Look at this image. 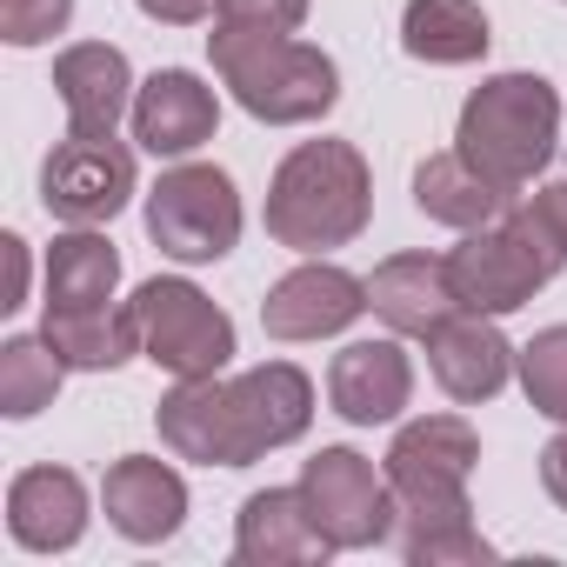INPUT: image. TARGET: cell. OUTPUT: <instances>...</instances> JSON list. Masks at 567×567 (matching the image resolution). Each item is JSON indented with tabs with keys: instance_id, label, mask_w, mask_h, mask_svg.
Segmentation results:
<instances>
[{
	"instance_id": "6da1fadb",
	"label": "cell",
	"mask_w": 567,
	"mask_h": 567,
	"mask_svg": "<svg viewBox=\"0 0 567 567\" xmlns=\"http://www.w3.org/2000/svg\"><path fill=\"white\" fill-rule=\"evenodd\" d=\"M161 441L181 454V461H200V467H247L274 447H288L308 434L315 421V388L295 361H267V368H247L240 381H181L167 401H161Z\"/></svg>"
},
{
	"instance_id": "7a4b0ae2",
	"label": "cell",
	"mask_w": 567,
	"mask_h": 567,
	"mask_svg": "<svg viewBox=\"0 0 567 567\" xmlns=\"http://www.w3.org/2000/svg\"><path fill=\"white\" fill-rule=\"evenodd\" d=\"M481 461V441L461 414H427L394 434L388 447V487L401 501V554L414 567H454V560H494L481 527L467 520V474Z\"/></svg>"
},
{
	"instance_id": "3957f363",
	"label": "cell",
	"mask_w": 567,
	"mask_h": 567,
	"mask_svg": "<svg viewBox=\"0 0 567 567\" xmlns=\"http://www.w3.org/2000/svg\"><path fill=\"white\" fill-rule=\"evenodd\" d=\"M207 54H214L220 81L234 87V101H240L254 121H267V127L321 121V114L341 101V74H334V61H328L321 48L295 41V34L214 21Z\"/></svg>"
},
{
	"instance_id": "277c9868",
	"label": "cell",
	"mask_w": 567,
	"mask_h": 567,
	"mask_svg": "<svg viewBox=\"0 0 567 567\" xmlns=\"http://www.w3.org/2000/svg\"><path fill=\"white\" fill-rule=\"evenodd\" d=\"M374 181L348 141H301L267 187V234L295 254L348 247L368 227Z\"/></svg>"
},
{
	"instance_id": "5b68a950",
	"label": "cell",
	"mask_w": 567,
	"mask_h": 567,
	"mask_svg": "<svg viewBox=\"0 0 567 567\" xmlns=\"http://www.w3.org/2000/svg\"><path fill=\"white\" fill-rule=\"evenodd\" d=\"M554 141H560V101L540 74H494L487 87L467 94L454 127V154L507 194L554 161Z\"/></svg>"
},
{
	"instance_id": "8992f818",
	"label": "cell",
	"mask_w": 567,
	"mask_h": 567,
	"mask_svg": "<svg viewBox=\"0 0 567 567\" xmlns=\"http://www.w3.org/2000/svg\"><path fill=\"white\" fill-rule=\"evenodd\" d=\"M560 267H567V247H560V234L540 220L534 200H520V207H507L501 220L474 227V234L447 254L454 295H461L467 315H514V308H527Z\"/></svg>"
},
{
	"instance_id": "52a82bcc",
	"label": "cell",
	"mask_w": 567,
	"mask_h": 567,
	"mask_svg": "<svg viewBox=\"0 0 567 567\" xmlns=\"http://www.w3.org/2000/svg\"><path fill=\"white\" fill-rule=\"evenodd\" d=\"M134 315H141V354L174 381H207L234 361V321L194 280H147L134 295Z\"/></svg>"
},
{
	"instance_id": "ba28073f",
	"label": "cell",
	"mask_w": 567,
	"mask_h": 567,
	"mask_svg": "<svg viewBox=\"0 0 567 567\" xmlns=\"http://www.w3.org/2000/svg\"><path fill=\"white\" fill-rule=\"evenodd\" d=\"M147 234L161 254L200 267V260H220L234 254L240 240V194L220 167H167L147 194Z\"/></svg>"
},
{
	"instance_id": "9c48e42d",
	"label": "cell",
	"mask_w": 567,
	"mask_h": 567,
	"mask_svg": "<svg viewBox=\"0 0 567 567\" xmlns=\"http://www.w3.org/2000/svg\"><path fill=\"white\" fill-rule=\"evenodd\" d=\"M301 494H308V514L315 527L334 540V547H381L401 520V501L394 487L354 454V447H321L308 467H301Z\"/></svg>"
},
{
	"instance_id": "30bf717a",
	"label": "cell",
	"mask_w": 567,
	"mask_h": 567,
	"mask_svg": "<svg viewBox=\"0 0 567 567\" xmlns=\"http://www.w3.org/2000/svg\"><path fill=\"white\" fill-rule=\"evenodd\" d=\"M41 200H48V214L74 220V227L114 220L134 200V154L114 134H68L41 161Z\"/></svg>"
},
{
	"instance_id": "8fae6325",
	"label": "cell",
	"mask_w": 567,
	"mask_h": 567,
	"mask_svg": "<svg viewBox=\"0 0 567 567\" xmlns=\"http://www.w3.org/2000/svg\"><path fill=\"white\" fill-rule=\"evenodd\" d=\"M361 315H368V280H354L334 260L295 267L288 280H274L267 301H260V328L274 341H321V334H341Z\"/></svg>"
},
{
	"instance_id": "7c38bea8",
	"label": "cell",
	"mask_w": 567,
	"mask_h": 567,
	"mask_svg": "<svg viewBox=\"0 0 567 567\" xmlns=\"http://www.w3.org/2000/svg\"><path fill=\"white\" fill-rule=\"evenodd\" d=\"M328 554H334V540L315 527L301 487H260L240 501V527H234L240 567H301V560H328Z\"/></svg>"
},
{
	"instance_id": "4fadbf2b",
	"label": "cell",
	"mask_w": 567,
	"mask_h": 567,
	"mask_svg": "<svg viewBox=\"0 0 567 567\" xmlns=\"http://www.w3.org/2000/svg\"><path fill=\"white\" fill-rule=\"evenodd\" d=\"M214 127H220V101H214V87H200V74H187V68H167V74H154V81L134 94V141H141L147 154H161V161L194 154L200 141H214Z\"/></svg>"
},
{
	"instance_id": "5bb4252c",
	"label": "cell",
	"mask_w": 567,
	"mask_h": 567,
	"mask_svg": "<svg viewBox=\"0 0 567 567\" xmlns=\"http://www.w3.org/2000/svg\"><path fill=\"white\" fill-rule=\"evenodd\" d=\"M427 368L434 381L454 394V401H494L514 374V348L507 334L494 328V315H447L434 334H427Z\"/></svg>"
},
{
	"instance_id": "9a60e30c",
	"label": "cell",
	"mask_w": 567,
	"mask_h": 567,
	"mask_svg": "<svg viewBox=\"0 0 567 567\" xmlns=\"http://www.w3.org/2000/svg\"><path fill=\"white\" fill-rule=\"evenodd\" d=\"M408 394H414V368H408V354H401L394 341H354V348H341L334 368H328V401H334V414L354 421V427L394 421V414L408 408Z\"/></svg>"
},
{
	"instance_id": "2e32d148",
	"label": "cell",
	"mask_w": 567,
	"mask_h": 567,
	"mask_svg": "<svg viewBox=\"0 0 567 567\" xmlns=\"http://www.w3.org/2000/svg\"><path fill=\"white\" fill-rule=\"evenodd\" d=\"M368 308H374L394 334H421V341H427L447 315H461V295H454L447 260H434V254H394V260H381L374 280H368Z\"/></svg>"
},
{
	"instance_id": "e0dca14e",
	"label": "cell",
	"mask_w": 567,
	"mask_h": 567,
	"mask_svg": "<svg viewBox=\"0 0 567 567\" xmlns=\"http://www.w3.org/2000/svg\"><path fill=\"white\" fill-rule=\"evenodd\" d=\"M101 501H107V520L127 534V540H167L181 520H187V481L167 467V461H147V454H127L107 467L101 481Z\"/></svg>"
},
{
	"instance_id": "ac0fdd59",
	"label": "cell",
	"mask_w": 567,
	"mask_h": 567,
	"mask_svg": "<svg viewBox=\"0 0 567 567\" xmlns=\"http://www.w3.org/2000/svg\"><path fill=\"white\" fill-rule=\"evenodd\" d=\"M87 527V487L68 467H28L8 487V534L28 554H61Z\"/></svg>"
},
{
	"instance_id": "d6986e66",
	"label": "cell",
	"mask_w": 567,
	"mask_h": 567,
	"mask_svg": "<svg viewBox=\"0 0 567 567\" xmlns=\"http://www.w3.org/2000/svg\"><path fill=\"white\" fill-rule=\"evenodd\" d=\"M54 87H61V107H68V127L74 134H114V121L127 114V54L107 48V41H81L54 61Z\"/></svg>"
},
{
	"instance_id": "ffe728a7",
	"label": "cell",
	"mask_w": 567,
	"mask_h": 567,
	"mask_svg": "<svg viewBox=\"0 0 567 567\" xmlns=\"http://www.w3.org/2000/svg\"><path fill=\"white\" fill-rule=\"evenodd\" d=\"M414 207H421L427 220H441V227L474 234V227L501 220L514 200H507V187H494L481 167H467L461 154H427V161L414 167Z\"/></svg>"
},
{
	"instance_id": "44dd1931",
	"label": "cell",
	"mask_w": 567,
	"mask_h": 567,
	"mask_svg": "<svg viewBox=\"0 0 567 567\" xmlns=\"http://www.w3.org/2000/svg\"><path fill=\"white\" fill-rule=\"evenodd\" d=\"M41 334L68 368H87V374L141 354V315L134 308H48Z\"/></svg>"
},
{
	"instance_id": "7402d4cb",
	"label": "cell",
	"mask_w": 567,
	"mask_h": 567,
	"mask_svg": "<svg viewBox=\"0 0 567 567\" xmlns=\"http://www.w3.org/2000/svg\"><path fill=\"white\" fill-rule=\"evenodd\" d=\"M487 14L474 0H408L401 14V48L427 68H467L487 54Z\"/></svg>"
},
{
	"instance_id": "603a6c76",
	"label": "cell",
	"mask_w": 567,
	"mask_h": 567,
	"mask_svg": "<svg viewBox=\"0 0 567 567\" xmlns=\"http://www.w3.org/2000/svg\"><path fill=\"white\" fill-rule=\"evenodd\" d=\"M121 280V254L107 234H54L48 247V308H107Z\"/></svg>"
},
{
	"instance_id": "cb8c5ba5",
	"label": "cell",
	"mask_w": 567,
	"mask_h": 567,
	"mask_svg": "<svg viewBox=\"0 0 567 567\" xmlns=\"http://www.w3.org/2000/svg\"><path fill=\"white\" fill-rule=\"evenodd\" d=\"M61 374H68V361L48 348V334L41 341H8L0 348V414L8 421H34L41 408H54V394H61Z\"/></svg>"
},
{
	"instance_id": "d4e9b609",
	"label": "cell",
	"mask_w": 567,
	"mask_h": 567,
	"mask_svg": "<svg viewBox=\"0 0 567 567\" xmlns=\"http://www.w3.org/2000/svg\"><path fill=\"white\" fill-rule=\"evenodd\" d=\"M520 388H527L534 414L567 421V328H547L520 348Z\"/></svg>"
},
{
	"instance_id": "484cf974",
	"label": "cell",
	"mask_w": 567,
	"mask_h": 567,
	"mask_svg": "<svg viewBox=\"0 0 567 567\" xmlns=\"http://www.w3.org/2000/svg\"><path fill=\"white\" fill-rule=\"evenodd\" d=\"M74 21V0H0V34L14 48H41Z\"/></svg>"
},
{
	"instance_id": "4316f807",
	"label": "cell",
	"mask_w": 567,
	"mask_h": 567,
	"mask_svg": "<svg viewBox=\"0 0 567 567\" xmlns=\"http://www.w3.org/2000/svg\"><path fill=\"white\" fill-rule=\"evenodd\" d=\"M214 21H234V28H274V34H295L308 21V0H220Z\"/></svg>"
},
{
	"instance_id": "83f0119b",
	"label": "cell",
	"mask_w": 567,
	"mask_h": 567,
	"mask_svg": "<svg viewBox=\"0 0 567 567\" xmlns=\"http://www.w3.org/2000/svg\"><path fill=\"white\" fill-rule=\"evenodd\" d=\"M134 8L147 21H161V28H194V21H207L220 8V0H134Z\"/></svg>"
},
{
	"instance_id": "f1b7e54d",
	"label": "cell",
	"mask_w": 567,
	"mask_h": 567,
	"mask_svg": "<svg viewBox=\"0 0 567 567\" xmlns=\"http://www.w3.org/2000/svg\"><path fill=\"white\" fill-rule=\"evenodd\" d=\"M0 254H8V295H0V308H21L28 301V240L21 234H8V240H0Z\"/></svg>"
},
{
	"instance_id": "f546056e",
	"label": "cell",
	"mask_w": 567,
	"mask_h": 567,
	"mask_svg": "<svg viewBox=\"0 0 567 567\" xmlns=\"http://www.w3.org/2000/svg\"><path fill=\"white\" fill-rule=\"evenodd\" d=\"M540 487L567 507V434H554V441H547V454H540Z\"/></svg>"
},
{
	"instance_id": "4dcf8cb0",
	"label": "cell",
	"mask_w": 567,
	"mask_h": 567,
	"mask_svg": "<svg viewBox=\"0 0 567 567\" xmlns=\"http://www.w3.org/2000/svg\"><path fill=\"white\" fill-rule=\"evenodd\" d=\"M534 207H540V220L560 234V247H567V181H554V187H540L534 194Z\"/></svg>"
}]
</instances>
